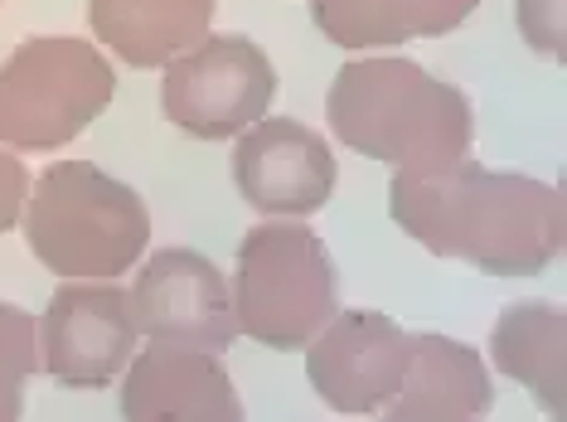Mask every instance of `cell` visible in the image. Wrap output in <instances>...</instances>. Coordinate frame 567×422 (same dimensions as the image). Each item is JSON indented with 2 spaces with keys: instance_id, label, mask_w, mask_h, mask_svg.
Instances as JSON below:
<instances>
[{
  "instance_id": "cell-1",
  "label": "cell",
  "mask_w": 567,
  "mask_h": 422,
  "mask_svg": "<svg viewBox=\"0 0 567 422\" xmlns=\"http://www.w3.org/2000/svg\"><path fill=\"white\" fill-rule=\"evenodd\" d=\"M389 214L436 258H461L489 277H538L563 253L558 185L524 171H489L461 156L442 175L398 171Z\"/></svg>"
},
{
  "instance_id": "cell-2",
  "label": "cell",
  "mask_w": 567,
  "mask_h": 422,
  "mask_svg": "<svg viewBox=\"0 0 567 422\" xmlns=\"http://www.w3.org/2000/svg\"><path fill=\"white\" fill-rule=\"evenodd\" d=\"M330 132L350 151L412 175H442L471 151V102L412 59H350L326 97Z\"/></svg>"
},
{
  "instance_id": "cell-3",
  "label": "cell",
  "mask_w": 567,
  "mask_h": 422,
  "mask_svg": "<svg viewBox=\"0 0 567 422\" xmlns=\"http://www.w3.org/2000/svg\"><path fill=\"white\" fill-rule=\"evenodd\" d=\"M24 243L63 281H112L151 243V214L132 185L93 161H59L30 185L20 209Z\"/></svg>"
},
{
  "instance_id": "cell-4",
  "label": "cell",
  "mask_w": 567,
  "mask_h": 422,
  "mask_svg": "<svg viewBox=\"0 0 567 422\" xmlns=\"http://www.w3.org/2000/svg\"><path fill=\"white\" fill-rule=\"evenodd\" d=\"M234 316L238 336H252L267 350H306V340L340 311L334 263L320 234L296 219L257 224L238 243L234 267Z\"/></svg>"
},
{
  "instance_id": "cell-5",
  "label": "cell",
  "mask_w": 567,
  "mask_h": 422,
  "mask_svg": "<svg viewBox=\"0 0 567 422\" xmlns=\"http://www.w3.org/2000/svg\"><path fill=\"white\" fill-rule=\"evenodd\" d=\"M117 97V73L87 40H24L0 69V146L59 151Z\"/></svg>"
},
{
  "instance_id": "cell-6",
  "label": "cell",
  "mask_w": 567,
  "mask_h": 422,
  "mask_svg": "<svg viewBox=\"0 0 567 422\" xmlns=\"http://www.w3.org/2000/svg\"><path fill=\"white\" fill-rule=\"evenodd\" d=\"M277 97V69L248 34H204L165 63L161 107L185 136L224 141L267 117Z\"/></svg>"
},
{
  "instance_id": "cell-7",
  "label": "cell",
  "mask_w": 567,
  "mask_h": 422,
  "mask_svg": "<svg viewBox=\"0 0 567 422\" xmlns=\"http://www.w3.org/2000/svg\"><path fill=\"white\" fill-rule=\"evenodd\" d=\"M44 369L63 389H107L136 354V316L132 291L112 287V281H63L40 316Z\"/></svg>"
},
{
  "instance_id": "cell-8",
  "label": "cell",
  "mask_w": 567,
  "mask_h": 422,
  "mask_svg": "<svg viewBox=\"0 0 567 422\" xmlns=\"http://www.w3.org/2000/svg\"><path fill=\"white\" fill-rule=\"evenodd\" d=\"M136 330L161 344L224 354L238 340L234 291L224 272L195 248H161L151 253L132 287Z\"/></svg>"
},
{
  "instance_id": "cell-9",
  "label": "cell",
  "mask_w": 567,
  "mask_h": 422,
  "mask_svg": "<svg viewBox=\"0 0 567 422\" xmlns=\"http://www.w3.org/2000/svg\"><path fill=\"white\" fill-rule=\"evenodd\" d=\"M412 336L379 311H334L306 340V379L334 413H379L398 393Z\"/></svg>"
},
{
  "instance_id": "cell-10",
  "label": "cell",
  "mask_w": 567,
  "mask_h": 422,
  "mask_svg": "<svg viewBox=\"0 0 567 422\" xmlns=\"http://www.w3.org/2000/svg\"><path fill=\"white\" fill-rule=\"evenodd\" d=\"M234 181L257 214H316L334 195V151L291 117H257L238 132Z\"/></svg>"
},
{
  "instance_id": "cell-11",
  "label": "cell",
  "mask_w": 567,
  "mask_h": 422,
  "mask_svg": "<svg viewBox=\"0 0 567 422\" xmlns=\"http://www.w3.org/2000/svg\"><path fill=\"white\" fill-rule=\"evenodd\" d=\"M126 422H238L243 399L218 354L151 340L146 354L126 360L122 379Z\"/></svg>"
},
{
  "instance_id": "cell-12",
  "label": "cell",
  "mask_w": 567,
  "mask_h": 422,
  "mask_svg": "<svg viewBox=\"0 0 567 422\" xmlns=\"http://www.w3.org/2000/svg\"><path fill=\"white\" fill-rule=\"evenodd\" d=\"M489 403H495V383L471 344L446 336H412L403 383L379 413L389 422H471L485 418Z\"/></svg>"
},
{
  "instance_id": "cell-13",
  "label": "cell",
  "mask_w": 567,
  "mask_h": 422,
  "mask_svg": "<svg viewBox=\"0 0 567 422\" xmlns=\"http://www.w3.org/2000/svg\"><path fill=\"white\" fill-rule=\"evenodd\" d=\"M218 0H87V24L132 69H161L209 34Z\"/></svg>"
},
{
  "instance_id": "cell-14",
  "label": "cell",
  "mask_w": 567,
  "mask_h": 422,
  "mask_svg": "<svg viewBox=\"0 0 567 422\" xmlns=\"http://www.w3.org/2000/svg\"><path fill=\"white\" fill-rule=\"evenodd\" d=\"M495 369L524 383L548 418H567V316L553 301H514L489 330Z\"/></svg>"
},
{
  "instance_id": "cell-15",
  "label": "cell",
  "mask_w": 567,
  "mask_h": 422,
  "mask_svg": "<svg viewBox=\"0 0 567 422\" xmlns=\"http://www.w3.org/2000/svg\"><path fill=\"white\" fill-rule=\"evenodd\" d=\"M475 6L481 0H311V20L340 49H393L461 30Z\"/></svg>"
},
{
  "instance_id": "cell-16",
  "label": "cell",
  "mask_w": 567,
  "mask_h": 422,
  "mask_svg": "<svg viewBox=\"0 0 567 422\" xmlns=\"http://www.w3.org/2000/svg\"><path fill=\"white\" fill-rule=\"evenodd\" d=\"M34 336H40L34 316L0 301V422H16L24 413V379L40 364Z\"/></svg>"
},
{
  "instance_id": "cell-17",
  "label": "cell",
  "mask_w": 567,
  "mask_h": 422,
  "mask_svg": "<svg viewBox=\"0 0 567 422\" xmlns=\"http://www.w3.org/2000/svg\"><path fill=\"white\" fill-rule=\"evenodd\" d=\"M519 34L534 54L567 59V16L563 0H519Z\"/></svg>"
},
{
  "instance_id": "cell-18",
  "label": "cell",
  "mask_w": 567,
  "mask_h": 422,
  "mask_svg": "<svg viewBox=\"0 0 567 422\" xmlns=\"http://www.w3.org/2000/svg\"><path fill=\"white\" fill-rule=\"evenodd\" d=\"M24 195H30V175H24L20 156L0 151V234H10V228L20 224Z\"/></svg>"
}]
</instances>
